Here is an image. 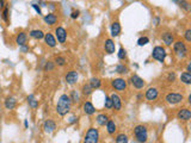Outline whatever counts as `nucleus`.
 <instances>
[{"mask_svg":"<svg viewBox=\"0 0 191 143\" xmlns=\"http://www.w3.org/2000/svg\"><path fill=\"white\" fill-rule=\"evenodd\" d=\"M27 125H29V123H27V120L25 119V120H24V127H25V128H27Z\"/></svg>","mask_w":191,"mask_h":143,"instance_id":"50","label":"nucleus"},{"mask_svg":"<svg viewBox=\"0 0 191 143\" xmlns=\"http://www.w3.org/2000/svg\"><path fill=\"white\" fill-rule=\"evenodd\" d=\"M172 1L176 2L178 6H179L182 10H184L185 12H190L191 5L188 0H172Z\"/></svg>","mask_w":191,"mask_h":143,"instance_id":"19","label":"nucleus"},{"mask_svg":"<svg viewBox=\"0 0 191 143\" xmlns=\"http://www.w3.org/2000/svg\"><path fill=\"white\" fill-rule=\"evenodd\" d=\"M96 120H97V123H98V125H100V127H105V124H106V122L109 120V116L108 114H104V113H100L97 116V118H96Z\"/></svg>","mask_w":191,"mask_h":143,"instance_id":"25","label":"nucleus"},{"mask_svg":"<svg viewBox=\"0 0 191 143\" xmlns=\"http://www.w3.org/2000/svg\"><path fill=\"white\" fill-rule=\"evenodd\" d=\"M27 50H29V48H27V44H24V45H22V53H27Z\"/></svg>","mask_w":191,"mask_h":143,"instance_id":"44","label":"nucleus"},{"mask_svg":"<svg viewBox=\"0 0 191 143\" xmlns=\"http://www.w3.org/2000/svg\"><path fill=\"white\" fill-rule=\"evenodd\" d=\"M17 105V100L13 97H9L5 100V109L6 110H13Z\"/></svg>","mask_w":191,"mask_h":143,"instance_id":"23","label":"nucleus"},{"mask_svg":"<svg viewBox=\"0 0 191 143\" xmlns=\"http://www.w3.org/2000/svg\"><path fill=\"white\" fill-rule=\"evenodd\" d=\"M110 98L112 100V109H115L116 111H121L122 110V99H121V97L116 93H112L110 96Z\"/></svg>","mask_w":191,"mask_h":143,"instance_id":"13","label":"nucleus"},{"mask_svg":"<svg viewBox=\"0 0 191 143\" xmlns=\"http://www.w3.org/2000/svg\"><path fill=\"white\" fill-rule=\"evenodd\" d=\"M173 51H175V54H176L179 58H184V57L188 55L186 44L184 42H182V41L173 42Z\"/></svg>","mask_w":191,"mask_h":143,"instance_id":"3","label":"nucleus"},{"mask_svg":"<svg viewBox=\"0 0 191 143\" xmlns=\"http://www.w3.org/2000/svg\"><path fill=\"white\" fill-rule=\"evenodd\" d=\"M29 35H30V37L34 38V40H42V38L44 37V32H43L42 30H38V29L31 30Z\"/></svg>","mask_w":191,"mask_h":143,"instance_id":"26","label":"nucleus"},{"mask_svg":"<svg viewBox=\"0 0 191 143\" xmlns=\"http://www.w3.org/2000/svg\"><path fill=\"white\" fill-rule=\"evenodd\" d=\"M5 6V0H0V9H2Z\"/></svg>","mask_w":191,"mask_h":143,"instance_id":"47","label":"nucleus"},{"mask_svg":"<svg viewBox=\"0 0 191 143\" xmlns=\"http://www.w3.org/2000/svg\"><path fill=\"white\" fill-rule=\"evenodd\" d=\"M186 72H191V63H188V67H186Z\"/></svg>","mask_w":191,"mask_h":143,"instance_id":"48","label":"nucleus"},{"mask_svg":"<svg viewBox=\"0 0 191 143\" xmlns=\"http://www.w3.org/2000/svg\"><path fill=\"white\" fill-rule=\"evenodd\" d=\"M69 98L72 100V103H78L79 101V93L77 91H72L69 94Z\"/></svg>","mask_w":191,"mask_h":143,"instance_id":"35","label":"nucleus"},{"mask_svg":"<svg viewBox=\"0 0 191 143\" xmlns=\"http://www.w3.org/2000/svg\"><path fill=\"white\" fill-rule=\"evenodd\" d=\"M177 118L182 122H189L191 119V111L186 107L180 109L177 113Z\"/></svg>","mask_w":191,"mask_h":143,"instance_id":"10","label":"nucleus"},{"mask_svg":"<svg viewBox=\"0 0 191 143\" xmlns=\"http://www.w3.org/2000/svg\"><path fill=\"white\" fill-rule=\"evenodd\" d=\"M85 143H98L99 142V131L96 128H90L87 130L85 137H84Z\"/></svg>","mask_w":191,"mask_h":143,"instance_id":"4","label":"nucleus"},{"mask_svg":"<svg viewBox=\"0 0 191 143\" xmlns=\"http://www.w3.org/2000/svg\"><path fill=\"white\" fill-rule=\"evenodd\" d=\"M43 20H44L48 25L52 26V25H55V24H56V22H57V17H56L54 13H48L43 17Z\"/></svg>","mask_w":191,"mask_h":143,"instance_id":"22","label":"nucleus"},{"mask_svg":"<svg viewBox=\"0 0 191 143\" xmlns=\"http://www.w3.org/2000/svg\"><path fill=\"white\" fill-rule=\"evenodd\" d=\"M92 92H93V88L90 86V84H84L81 87V93L84 96H86V97H88V96H91L92 94Z\"/></svg>","mask_w":191,"mask_h":143,"instance_id":"30","label":"nucleus"},{"mask_svg":"<svg viewBox=\"0 0 191 143\" xmlns=\"http://www.w3.org/2000/svg\"><path fill=\"white\" fill-rule=\"evenodd\" d=\"M27 104H29V106L31 107V109H37L38 107V100L35 99V96L34 94H30L29 97H27Z\"/></svg>","mask_w":191,"mask_h":143,"instance_id":"28","label":"nucleus"},{"mask_svg":"<svg viewBox=\"0 0 191 143\" xmlns=\"http://www.w3.org/2000/svg\"><path fill=\"white\" fill-rule=\"evenodd\" d=\"M79 14H80L79 11H75V10H74V11H72V13H70V18H72V19H77V18L79 17Z\"/></svg>","mask_w":191,"mask_h":143,"instance_id":"42","label":"nucleus"},{"mask_svg":"<svg viewBox=\"0 0 191 143\" xmlns=\"http://www.w3.org/2000/svg\"><path fill=\"white\" fill-rule=\"evenodd\" d=\"M165 100H166V103L170 104V105H178V104H180V103L184 100V96L180 94V93L171 92V93L166 94Z\"/></svg>","mask_w":191,"mask_h":143,"instance_id":"5","label":"nucleus"},{"mask_svg":"<svg viewBox=\"0 0 191 143\" xmlns=\"http://www.w3.org/2000/svg\"><path fill=\"white\" fill-rule=\"evenodd\" d=\"M154 23H155L154 25H155V26H158V25L160 24V18H155V19H154Z\"/></svg>","mask_w":191,"mask_h":143,"instance_id":"45","label":"nucleus"},{"mask_svg":"<svg viewBox=\"0 0 191 143\" xmlns=\"http://www.w3.org/2000/svg\"><path fill=\"white\" fill-rule=\"evenodd\" d=\"M90 86L93 88V91L95 89H98V88H100V86H102V80L99 79V78H92L91 80H90Z\"/></svg>","mask_w":191,"mask_h":143,"instance_id":"29","label":"nucleus"},{"mask_svg":"<svg viewBox=\"0 0 191 143\" xmlns=\"http://www.w3.org/2000/svg\"><path fill=\"white\" fill-rule=\"evenodd\" d=\"M168 82H173L175 80H176V73L175 72H170L168 74H167V79H166Z\"/></svg>","mask_w":191,"mask_h":143,"instance_id":"38","label":"nucleus"},{"mask_svg":"<svg viewBox=\"0 0 191 143\" xmlns=\"http://www.w3.org/2000/svg\"><path fill=\"white\" fill-rule=\"evenodd\" d=\"M31 6H32V9H35V11H36V12H37V13H38V14H42V11H41V9H40V6H38V5H37V4H32V5H31Z\"/></svg>","mask_w":191,"mask_h":143,"instance_id":"43","label":"nucleus"},{"mask_svg":"<svg viewBox=\"0 0 191 143\" xmlns=\"http://www.w3.org/2000/svg\"><path fill=\"white\" fill-rule=\"evenodd\" d=\"M129 82L134 86L136 89H142V88L146 86V81H145L142 78H140L137 74H134V75H132V76H130Z\"/></svg>","mask_w":191,"mask_h":143,"instance_id":"8","label":"nucleus"},{"mask_svg":"<svg viewBox=\"0 0 191 143\" xmlns=\"http://www.w3.org/2000/svg\"><path fill=\"white\" fill-rule=\"evenodd\" d=\"M161 40H163V42L166 44V45H172L173 42H175V36L171 33V32H165L161 35Z\"/></svg>","mask_w":191,"mask_h":143,"instance_id":"20","label":"nucleus"},{"mask_svg":"<svg viewBox=\"0 0 191 143\" xmlns=\"http://www.w3.org/2000/svg\"><path fill=\"white\" fill-rule=\"evenodd\" d=\"M104 107L106 109V110H111L112 109V100L110 97H105V101H104Z\"/></svg>","mask_w":191,"mask_h":143,"instance_id":"36","label":"nucleus"},{"mask_svg":"<svg viewBox=\"0 0 191 143\" xmlns=\"http://www.w3.org/2000/svg\"><path fill=\"white\" fill-rule=\"evenodd\" d=\"M27 35L25 32H23V31L19 32V33L17 35V37H16V43H17V45H19V47L27 44Z\"/></svg>","mask_w":191,"mask_h":143,"instance_id":"21","label":"nucleus"},{"mask_svg":"<svg viewBox=\"0 0 191 143\" xmlns=\"http://www.w3.org/2000/svg\"><path fill=\"white\" fill-rule=\"evenodd\" d=\"M166 55H167V53H166L165 48L160 47V45H157V47H154V49H153V51H152V57H153L154 60H157V61L161 62V63H163V62L165 61Z\"/></svg>","mask_w":191,"mask_h":143,"instance_id":"6","label":"nucleus"},{"mask_svg":"<svg viewBox=\"0 0 191 143\" xmlns=\"http://www.w3.org/2000/svg\"><path fill=\"white\" fill-rule=\"evenodd\" d=\"M111 86L115 91L117 92H123L127 89V81L122 79V78H117V79H114L111 81Z\"/></svg>","mask_w":191,"mask_h":143,"instance_id":"7","label":"nucleus"},{"mask_svg":"<svg viewBox=\"0 0 191 143\" xmlns=\"http://www.w3.org/2000/svg\"><path fill=\"white\" fill-rule=\"evenodd\" d=\"M145 97H146V99L148 100V101H154V100H157L158 97H159V91H158V88H155V87H150V88L146 91Z\"/></svg>","mask_w":191,"mask_h":143,"instance_id":"11","label":"nucleus"},{"mask_svg":"<svg viewBox=\"0 0 191 143\" xmlns=\"http://www.w3.org/2000/svg\"><path fill=\"white\" fill-rule=\"evenodd\" d=\"M75 120H78V118L72 117V118H70V120H69V123H70V124H73V123H75Z\"/></svg>","mask_w":191,"mask_h":143,"instance_id":"46","label":"nucleus"},{"mask_svg":"<svg viewBox=\"0 0 191 143\" xmlns=\"http://www.w3.org/2000/svg\"><path fill=\"white\" fill-rule=\"evenodd\" d=\"M105 127H106V131H108V134H109V135H114V134L116 132V130H117V125H116V123H115L114 120H111V119H109V120L106 122Z\"/></svg>","mask_w":191,"mask_h":143,"instance_id":"24","label":"nucleus"},{"mask_svg":"<svg viewBox=\"0 0 191 143\" xmlns=\"http://www.w3.org/2000/svg\"><path fill=\"white\" fill-rule=\"evenodd\" d=\"M82 111H84V113L87 114V116H92V114L96 113V109L91 101H85V103H84V105H82Z\"/></svg>","mask_w":191,"mask_h":143,"instance_id":"15","label":"nucleus"},{"mask_svg":"<svg viewBox=\"0 0 191 143\" xmlns=\"http://www.w3.org/2000/svg\"><path fill=\"white\" fill-rule=\"evenodd\" d=\"M78 79H79V74H78V72H75V71L68 72V73L66 74V76H65V80H66V82H67L68 85H74V84H77V82H78Z\"/></svg>","mask_w":191,"mask_h":143,"instance_id":"12","label":"nucleus"},{"mask_svg":"<svg viewBox=\"0 0 191 143\" xmlns=\"http://www.w3.org/2000/svg\"><path fill=\"white\" fill-rule=\"evenodd\" d=\"M115 142L116 143H128L129 142V140H128V136H127L125 134H120V135L116 136Z\"/></svg>","mask_w":191,"mask_h":143,"instance_id":"32","label":"nucleus"},{"mask_svg":"<svg viewBox=\"0 0 191 143\" xmlns=\"http://www.w3.org/2000/svg\"><path fill=\"white\" fill-rule=\"evenodd\" d=\"M54 69V65H53V62H47L45 63V66H44V71L45 72H50Z\"/></svg>","mask_w":191,"mask_h":143,"instance_id":"40","label":"nucleus"},{"mask_svg":"<svg viewBox=\"0 0 191 143\" xmlns=\"http://www.w3.org/2000/svg\"><path fill=\"white\" fill-rule=\"evenodd\" d=\"M180 81L185 85H191V73L190 72H184L180 74Z\"/></svg>","mask_w":191,"mask_h":143,"instance_id":"27","label":"nucleus"},{"mask_svg":"<svg viewBox=\"0 0 191 143\" xmlns=\"http://www.w3.org/2000/svg\"><path fill=\"white\" fill-rule=\"evenodd\" d=\"M136 98H137V100H141L142 98H143V96H142V94H137Z\"/></svg>","mask_w":191,"mask_h":143,"instance_id":"49","label":"nucleus"},{"mask_svg":"<svg viewBox=\"0 0 191 143\" xmlns=\"http://www.w3.org/2000/svg\"><path fill=\"white\" fill-rule=\"evenodd\" d=\"M104 49H105V51L111 55V54H115V51H116V45H115V42L112 41V40H105V42H104Z\"/></svg>","mask_w":191,"mask_h":143,"instance_id":"17","label":"nucleus"},{"mask_svg":"<svg viewBox=\"0 0 191 143\" xmlns=\"http://www.w3.org/2000/svg\"><path fill=\"white\" fill-rule=\"evenodd\" d=\"M55 65H57L59 67H63L66 65V58L63 56H57L55 58Z\"/></svg>","mask_w":191,"mask_h":143,"instance_id":"34","label":"nucleus"},{"mask_svg":"<svg viewBox=\"0 0 191 143\" xmlns=\"http://www.w3.org/2000/svg\"><path fill=\"white\" fill-rule=\"evenodd\" d=\"M121 24L118 23V22H114L112 24H111V28H110V32H111V36L112 37H117V36H120V33H121Z\"/></svg>","mask_w":191,"mask_h":143,"instance_id":"18","label":"nucleus"},{"mask_svg":"<svg viewBox=\"0 0 191 143\" xmlns=\"http://www.w3.org/2000/svg\"><path fill=\"white\" fill-rule=\"evenodd\" d=\"M117 56H118V60H124V58L127 57V51H125V49H124V48H120Z\"/></svg>","mask_w":191,"mask_h":143,"instance_id":"37","label":"nucleus"},{"mask_svg":"<svg viewBox=\"0 0 191 143\" xmlns=\"http://www.w3.org/2000/svg\"><path fill=\"white\" fill-rule=\"evenodd\" d=\"M44 42L45 44L48 45V47H50V48H55L56 47V38H55V36H53V33H50V32H48V33H44Z\"/></svg>","mask_w":191,"mask_h":143,"instance_id":"16","label":"nucleus"},{"mask_svg":"<svg viewBox=\"0 0 191 143\" xmlns=\"http://www.w3.org/2000/svg\"><path fill=\"white\" fill-rule=\"evenodd\" d=\"M55 129H56V123H55L54 120L48 119V120H45V122L43 123V130H44L45 134H52V132H54Z\"/></svg>","mask_w":191,"mask_h":143,"instance_id":"14","label":"nucleus"},{"mask_svg":"<svg viewBox=\"0 0 191 143\" xmlns=\"http://www.w3.org/2000/svg\"><path fill=\"white\" fill-rule=\"evenodd\" d=\"M70 107H72V100L69 98V96H67V94L60 96L57 105H56V112H57V114L61 116V117L66 116L69 112Z\"/></svg>","mask_w":191,"mask_h":143,"instance_id":"1","label":"nucleus"},{"mask_svg":"<svg viewBox=\"0 0 191 143\" xmlns=\"http://www.w3.org/2000/svg\"><path fill=\"white\" fill-rule=\"evenodd\" d=\"M55 38H56L57 42L61 43V44L66 43V41H67V31L62 26H57L55 29Z\"/></svg>","mask_w":191,"mask_h":143,"instance_id":"9","label":"nucleus"},{"mask_svg":"<svg viewBox=\"0 0 191 143\" xmlns=\"http://www.w3.org/2000/svg\"><path fill=\"white\" fill-rule=\"evenodd\" d=\"M115 72H116V73H118V74H122V75H124V74H127V73L129 72V69H128V67H127V66H124V65H122V63H120V65H117V66H116Z\"/></svg>","mask_w":191,"mask_h":143,"instance_id":"31","label":"nucleus"},{"mask_svg":"<svg viewBox=\"0 0 191 143\" xmlns=\"http://www.w3.org/2000/svg\"><path fill=\"white\" fill-rule=\"evenodd\" d=\"M2 19L5 23H9V7H5L4 9V12H2Z\"/></svg>","mask_w":191,"mask_h":143,"instance_id":"39","label":"nucleus"},{"mask_svg":"<svg viewBox=\"0 0 191 143\" xmlns=\"http://www.w3.org/2000/svg\"><path fill=\"white\" fill-rule=\"evenodd\" d=\"M184 37H185V41L186 42H191V30L190 29H188L186 31H185V35H184Z\"/></svg>","mask_w":191,"mask_h":143,"instance_id":"41","label":"nucleus"},{"mask_svg":"<svg viewBox=\"0 0 191 143\" xmlns=\"http://www.w3.org/2000/svg\"><path fill=\"white\" fill-rule=\"evenodd\" d=\"M148 43H150V38H148L147 36L140 37V38L137 40V45H139V47H143V45H146V44H148Z\"/></svg>","mask_w":191,"mask_h":143,"instance_id":"33","label":"nucleus"},{"mask_svg":"<svg viewBox=\"0 0 191 143\" xmlns=\"http://www.w3.org/2000/svg\"><path fill=\"white\" fill-rule=\"evenodd\" d=\"M134 136H135L137 142H147V140H148V130H147V128L145 125L139 124V125H136L134 128Z\"/></svg>","mask_w":191,"mask_h":143,"instance_id":"2","label":"nucleus"}]
</instances>
